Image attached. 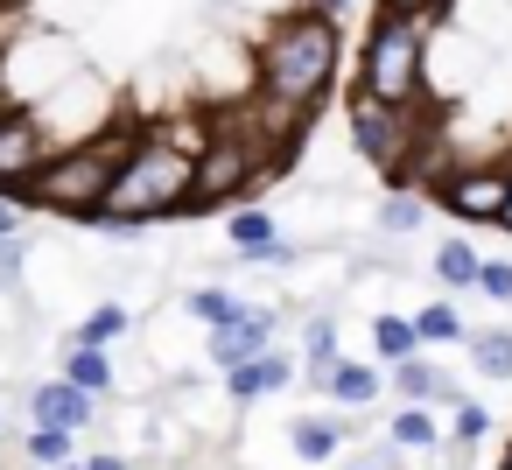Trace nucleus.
<instances>
[{
    "label": "nucleus",
    "mask_w": 512,
    "mask_h": 470,
    "mask_svg": "<svg viewBox=\"0 0 512 470\" xmlns=\"http://www.w3.org/2000/svg\"><path fill=\"white\" fill-rule=\"evenodd\" d=\"M337 22L316 8V15H295L281 22L267 43H260V99L267 106H288V113H309L330 78H337Z\"/></svg>",
    "instance_id": "obj_1"
},
{
    "label": "nucleus",
    "mask_w": 512,
    "mask_h": 470,
    "mask_svg": "<svg viewBox=\"0 0 512 470\" xmlns=\"http://www.w3.org/2000/svg\"><path fill=\"white\" fill-rule=\"evenodd\" d=\"M183 197H190V155H176L162 134H141V141L120 155V169H113L106 204H99L92 225L134 232V225H148V218H176Z\"/></svg>",
    "instance_id": "obj_2"
},
{
    "label": "nucleus",
    "mask_w": 512,
    "mask_h": 470,
    "mask_svg": "<svg viewBox=\"0 0 512 470\" xmlns=\"http://www.w3.org/2000/svg\"><path fill=\"white\" fill-rule=\"evenodd\" d=\"M127 148H134L127 134H92V141H78V148H64V155H43V169H36L8 204H36V211H64V218H85V225H92Z\"/></svg>",
    "instance_id": "obj_3"
},
{
    "label": "nucleus",
    "mask_w": 512,
    "mask_h": 470,
    "mask_svg": "<svg viewBox=\"0 0 512 470\" xmlns=\"http://www.w3.org/2000/svg\"><path fill=\"white\" fill-rule=\"evenodd\" d=\"M267 141L253 134V127H211V141L197 148V162H190V197H183V211H218L225 197H239L260 169H267Z\"/></svg>",
    "instance_id": "obj_4"
},
{
    "label": "nucleus",
    "mask_w": 512,
    "mask_h": 470,
    "mask_svg": "<svg viewBox=\"0 0 512 470\" xmlns=\"http://www.w3.org/2000/svg\"><path fill=\"white\" fill-rule=\"evenodd\" d=\"M421 64H428V43L407 15H379L372 43H365V99L379 106H414L421 99Z\"/></svg>",
    "instance_id": "obj_5"
},
{
    "label": "nucleus",
    "mask_w": 512,
    "mask_h": 470,
    "mask_svg": "<svg viewBox=\"0 0 512 470\" xmlns=\"http://www.w3.org/2000/svg\"><path fill=\"white\" fill-rule=\"evenodd\" d=\"M351 141L372 169H400L414 155V106H379V99H351Z\"/></svg>",
    "instance_id": "obj_6"
},
{
    "label": "nucleus",
    "mask_w": 512,
    "mask_h": 470,
    "mask_svg": "<svg viewBox=\"0 0 512 470\" xmlns=\"http://www.w3.org/2000/svg\"><path fill=\"white\" fill-rule=\"evenodd\" d=\"M43 155H50L43 120L22 113V106H8V113H0V190H22V183L43 169Z\"/></svg>",
    "instance_id": "obj_7"
},
{
    "label": "nucleus",
    "mask_w": 512,
    "mask_h": 470,
    "mask_svg": "<svg viewBox=\"0 0 512 470\" xmlns=\"http://www.w3.org/2000/svg\"><path fill=\"white\" fill-rule=\"evenodd\" d=\"M505 197H512V169H463V176L442 183V204H449L463 225H498Z\"/></svg>",
    "instance_id": "obj_8"
},
{
    "label": "nucleus",
    "mask_w": 512,
    "mask_h": 470,
    "mask_svg": "<svg viewBox=\"0 0 512 470\" xmlns=\"http://www.w3.org/2000/svg\"><path fill=\"white\" fill-rule=\"evenodd\" d=\"M29 414H36V428H57V435H78V428L92 421V393H78L71 379H50V386H36V400H29Z\"/></svg>",
    "instance_id": "obj_9"
},
{
    "label": "nucleus",
    "mask_w": 512,
    "mask_h": 470,
    "mask_svg": "<svg viewBox=\"0 0 512 470\" xmlns=\"http://www.w3.org/2000/svg\"><path fill=\"white\" fill-rule=\"evenodd\" d=\"M218 337H211V351L225 358V365H246V358H260L267 351V337H274V316H225V323H211Z\"/></svg>",
    "instance_id": "obj_10"
},
{
    "label": "nucleus",
    "mask_w": 512,
    "mask_h": 470,
    "mask_svg": "<svg viewBox=\"0 0 512 470\" xmlns=\"http://www.w3.org/2000/svg\"><path fill=\"white\" fill-rule=\"evenodd\" d=\"M239 400H253V393H274V386H288V358H274V351H260V358H246V365H232V379H225Z\"/></svg>",
    "instance_id": "obj_11"
},
{
    "label": "nucleus",
    "mask_w": 512,
    "mask_h": 470,
    "mask_svg": "<svg viewBox=\"0 0 512 470\" xmlns=\"http://www.w3.org/2000/svg\"><path fill=\"white\" fill-rule=\"evenodd\" d=\"M64 379H71L78 393H92V400H99V393L113 386V358H106L99 344H78V351H71V365H64Z\"/></svg>",
    "instance_id": "obj_12"
},
{
    "label": "nucleus",
    "mask_w": 512,
    "mask_h": 470,
    "mask_svg": "<svg viewBox=\"0 0 512 470\" xmlns=\"http://www.w3.org/2000/svg\"><path fill=\"white\" fill-rule=\"evenodd\" d=\"M323 379H330V393H337V400H358V407L379 393V372H365V365H344V358H323Z\"/></svg>",
    "instance_id": "obj_13"
},
{
    "label": "nucleus",
    "mask_w": 512,
    "mask_h": 470,
    "mask_svg": "<svg viewBox=\"0 0 512 470\" xmlns=\"http://www.w3.org/2000/svg\"><path fill=\"white\" fill-rule=\"evenodd\" d=\"M470 365L491 372V379H512V330H484V337H470Z\"/></svg>",
    "instance_id": "obj_14"
},
{
    "label": "nucleus",
    "mask_w": 512,
    "mask_h": 470,
    "mask_svg": "<svg viewBox=\"0 0 512 470\" xmlns=\"http://www.w3.org/2000/svg\"><path fill=\"white\" fill-rule=\"evenodd\" d=\"M435 274H442L449 288H470V281H477V253H470L463 239H449V246L435 253Z\"/></svg>",
    "instance_id": "obj_15"
},
{
    "label": "nucleus",
    "mask_w": 512,
    "mask_h": 470,
    "mask_svg": "<svg viewBox=\"0 0 512 470\" xmlns=\"http://www.w3.org/2000/svg\"><path fill=\"white\" fill-rule=\"evenodd\" d=\"M414 337H428V344H456V337H463V323H456V309H449V302H428V309L414 316Z\"/></svg>",
    "instance_id": "obj_16"
},
{
    "label": "nucleus",
    "mask_w": 512,
    "mask_h": 470,
    "mask_svg": "<svg viewBox=\"0 0 512 470\" xmlns=\"http://www.w3.org/2000/svg\"><path fill=\"white\" fill-rule=\"evenodd\" d=\"M372 344H379V358H414V323L407 316H379V330H372Z\"/></svg>",
    "instance_id": "obj_17"
},
{
    "label": "nucleus",
    "mask_w": 512,
    "mask_h": 470,
    "mask_svg": "<svg viewBox=\"0 0 512 470\" xmlns=\"http://www.w3.org/2000/svg\"><path fill=\"white\" fill-rule=\"evenodd\" d=\"M267 239H274V218L267 211H232V246L239 253H260Z\"/></svg>",
    "instance_id": "obj_18"
},
{
    "label": "nucleus",
    "mask_w": 512,
    "mask_h": 470,
    "mask_svg": "<svg viewBox=\"0 0 512 470\" xmlns=\"http://www.w3.org/2000/svg\"><path fill=\"white\" fill-rule=\"evenodd\" d=\"M393 386L407 393V407H421V400L435 393V372H428V365H414V358H400V365H393Z\"/></svg>",
    "instance_id": "obj_19"
},
{
    "label": "nucleus",
    "mask_w": 512,
    "mask_h": 470,
    "mask_svg": "<svg viewBox=\"0 0 512 470\" xmlns=\"http://www.w3.org/2000/svg\"><path fill=\"white\" fill-rule=\"evenodd\" d=\"M120 330H127V309H92V323L78 330V344H99V351H106Z\"/></svg>",
    "instance_id": "obj_20"
},
{
    "label": "nucleus",
    "mask_w": 512,
    "mask_h": 470,
    "mask_svg": "<svg viewBox=\"0 0 512 470\" xmlns=\"http://www.w3.org/2000/svg\"><path fill=\"white\" fill-rule=\"evenodd\" d=\"M393 442H407V449H428V442H435V421H428L421 407H407V414L393 421Z\"/></svg>",
    "instance_id": "obj_21"
},
{
    "label": "nucleus",
    "mask_w": 512,
    "mask_h": 470,
    "mask_svg": "<svg viewBox=\"0 0 512 470\" xmlns=\"http://www.w3.org/2000/svg\"><path fill=\"white\" fill-rule=\"evenodd\" d=\"M295 449H302V456H330V449H337V428H330V421H295Z\"/></svg>",
    "instance_id": "obj_22"
},
{
    "label": "nucleus",
    "mask_w": 512,
    "mask_h": 470,
    "mask_svg": "<svg viewBox=\"0 0 512 470\" xmlns=\"http://www.w3.org/2000/svg\"><path fill=\"white\" fill-rule=\"evenodd\" d=\"M29 456L57 470V463H71V435H57V428H36V435H29Z\"/></svg>",
    "instance_id": "obj_23"
},
{
    "label": "nucleus",
    "mask_w": 512,
    "mask_h": 470,
    "mask_svg": "<svg viewBox=\"0 0 512 470\" xmlns=\"http://www.w3.org/2000/svg\"><path fill=\"white\" fill-rule=\"evenodd\" d=\"M379 225H386V232H414V225H421V197H393V204L379 211Z\"/></svg>",
    "instance_id": "obj_24"
},
{
    "label": "nucleus",
    "mask_w": 512,
    "mask_h": 470,
    "mask_svg": "<svg viewBox=\"0 0 512 470\" xmlns=\"http://www.w3.org/2000/svg\"><path fill=\"white\" fill-rule=\"evenodd\" d=\"M190 309H197L204 323H225V316H239V302H232V295H218V288H197V295H190Z\"/></svg>",
    "instance_id": "obj_25"
},
{
    "label": "nucleus",
    "mask_w": 512,
    "mask_h": 470,
    "mask_svg": "<svg viewBox=\"0 0 512 470\" xmlns=\"http://www.w3.org/2000/svg\"><path fill=\"white\" fill-rule=\"evenodd\" d=\"M484 428H491V414H484V407H456V421H449V435H456V442H477Z\"/></svg>",
    "instance_id": "obj_26"
},
{
    "label": "nucleus",
    "mask_w": 512,
    "mask_h": 470,
    "mask_svg": "<svg viewBox=\"0 0 512 470\" xmlns=\"http://www.w3.org/2000/svg\"><path fill=\"white\" fill-rule=\"evenodd\" d=\"M477 288L498 295V302H512V267H477Z\"/></svg>",
    "instance_id": "obj_27"
},
{
    "label": "nucleus",
    "mask_w": 512,
    "mask_h": 470,
    "mask_svg": "<svg viewBox=\"0 0 512 470\" xmlns=\"http://www.w3.org/2000/svg\"><path fill=\"white\" fill-rule=\"evenodd\" d=\"M379 8H386V15H407V22H421V15H435V8H442V0H379Z\"/></svg>",
    "instance_id": "obj_28"
},
{
    "label": "nucleus",
    "mask_w": 512,
    "mask_h": 470,
    "mask_svg": "<svg viewBox=\"0 0 512 470\" xmlns=\"http://www.w3.org/2000/svg\"><path fill=\"white\" fill-rule=\"evenodd\" d=\"M22 274V239H0V281Z\"/></svg>",
    "instance_id": "obj_29"
},
{
    "label": "nucleus",
    "mask_w": 512,
    "mask_h": 470,
    "mask_svg": "<svg viewBox=\"0 0 512 470\" xmlns=\"http://www.w3.org/2000/svg\"><path fill=\"white\" fill-rule=\"evenodd\" d=\"M15 225H22V211H15L8 197H0V239H15Z\"/></svg>",
    "instance_id": "obj_30"
},
{
    "label": "nucleus",
    "mask_w": 512,
    "mask_h": 470,
    "mask_svg": "<svg viewBox=\"0 0 512 470\" xmlns=\"http://www.w3.org/2000/svg\"><path fill=\"white\" fill-rule=\"evenodd\" d=\"M78 470H127L120 456H92V463H78Z\"/></svg>",
    "instance_id": "obj_31"
},
{
    "label": "nucleus",
    "mask_w": 512,
    "mask_h": 470,
    "mask_svg": "<svg viewBox=\"0 0 512 470\" xmlns=\"http://www.w3.org/2000/svg\"><path fill=\"white\" fill-rule=\"evenodd\" d=\"M344 8H351V0H323V15H330V22H337V15H344Z\"/></svg>",
    "instance_id": "obj_32"
},
{
    "label": "nucleus",
    "mask_w": 512,
    "mask_h": 470,
    "mask_svg": "<svg viewBox=\"0 0 512 470\" xmlns=\"http://www.w3.org/2000/svg\"><path fill=\"white\" fill-rule=\"evenodd\" d=\"M498 225H505V232H512V197H505V211H498Z\"/></svg>",
    "instance_id": "obj_33"
},
{
    "label": "nucleus",
    "mask_w": 512,
    "mask_h": 470,
    "mask_svg": "<svg viewBox=\"0 0 512 470\" xmlns=\"http://www.w3.org/2000/svg\"><path fill=\"white\" fill-rule=\"evenodd\" d=\"M8 106H15V99H8V78H0V113H8Z\"/></svg>",
    "instance_id": "obj_34"
},
{
    "label": "nucleus",
    "mask_w": 512,
    "mask_h": 470,
    "mask_svg": "<svg viewBox=\"0 0 512 470\" xmlns=\"http://www.w3.org/2000/svg\"><path fill=\"white\" fill-rule=\"evenodd\" d=\"M15 8H22V0H0V15H15Z\"/></svg>",
    "instance_id": "obj_35"
},
{
    "label": "nucleus",
    "mask_w": 512,
    "mask_h": 470,
    "mask_svg": "<svg viewBox=\"0 0 512 470\" xmlns=\"http://www.w3.org/2000/svg\"><path fill=\"white\" fill-rule=\"evenodd\" d=\"M0 50H8V15H0Z\"/></svg>",
    "instance_id": "obj_36"
},
{
    "label": "nucleus",
    "mask_w": 512,
    "mask_h": 470,
    "mask_svg": "<svg viewBox=\"0 0 512 470\" xmlns=\"http://www.w3.org/2000/svg\"><path fill=\"white\" fill-rule=\"evenodd\" d=\"M57 470H78V463H57Z\"/></svg>",
    "instance_id": "obj_37"
},
{
    "label": "nucleus",
    "mask_w": 512,
    "mask_h": 470,
    "mask_svg": "<svg viewBox=\"0 0 512 470\" xmlns=\"http://www.w3.org/2000/svg\"><path fill=\"white\" fill-rule=\"evenodd\" d=\"M505 470H512V456H505Z\"/></svg>",
    "instance_id": "obj_38"
}]
</instances>
